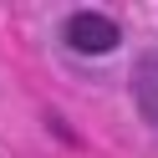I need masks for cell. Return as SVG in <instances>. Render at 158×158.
Listing matches in <instances>:
<instances>
[{"instance_id":"cell-1","label":"cell","mask_w":158,"mask_h":158,"mask_svg":"<svg viewBox=\"0 0 158 158\" xmlns=\"http://www.w3.org/2000/svg\"><path fill=\"white\" fill-rule=\"evenodd\" d=\"M66 41H72L77 51H87V56H102V51L117 46V26L107 21V15H97V10H77L72 21H66Z\"/></svg>"}]
</instances>
